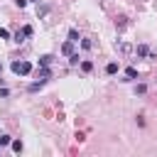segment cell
<instances>
[{
    "mask_svg": "<svg viewBox=\"0 0 157 157\" xmlns=\"http://www.w3.org/2000/svg\"><path fill=\"white\" fill-rule=\"evenodd\" d=\"M10 69H12V74H17V76H27V74L32 71V64H29V61H12Z\"/></svg>",
    "mask_w": 157,
    "mask_h": 157,
    "instance_id": "6da1fadb",
    "label": "cell"
},
{
    "mask_svg": "<svg viewBox=\"0 0 157 157\" xmlns=\"http://www.w3.org/2000/svg\"><path fill=\"white\" fill-rule=\"evenodd\" d=\"M61 54H64V56H71V54H74V42H71V39L61 44Z\"/></svg>",
    "mask_w": 157,
    "mask_h": 157,
    "instance_id": "7a4b0ae2",
    "label": "cell"
},
{
    "mask_svg": "<svg viewBox=\"0 0 157 157\" xmlns=\"http://www.w3.org/2000/svg\"><path fill=\"white\" fill-rule=\"evenodd\" d=\"M115 49H118L120 54H130V44H125V42H120V44H115Z\"/></svg>",
    "mask_w": 157,
    "mask_h": 157,
    "instance_id": "3957f363",
    "label": "cell"
},
{
    "mask_svg": "<svg viewBox=\"0 0 157 157\" xmlns=\"http://www.w3.org/2000/svg\"><path fill=\"white\" fill-rule=\"evenodd\" d=\"M135 54H137V56H147V54H150V49H147L145 44H140V47H135Z\"/></svg>",
    "mask_w": 157,
    "mask_h": 157,
    "instance_id": "277c9868",
    "label": "cell"
},
{
    "mask_svg": "<svg viewBox=\"0 0 157 157\" xmlns=\"http://www.w3.org/2000/svg\"><path fill=\"white\" fill-rule=\"evenodd\" d=\"M105 71H108L110 76H113V74H118V64H115V61H110V64L105 66Z\"/></svg>",
    "mask_w": 157,
    "mask_h": 157,
    "instance_id": "5b68a950",
    "label": "cell"
},
{
    "mask_svg": "<svg viewBox=\"0 0 157 157\" xmlns=\"http://www.w3.org/2000/svg\"><path fill=\"white\" fill-rule=\"evenodd\" d=\"M47 78H49V69H47V66H42V71H39V83H42V81H47Z\"/></svg>",
    "mask_w": 157,
    "mask_h": 157,
    "instance_id": "8992f818",
    "label": "cell"
},
{
    "mask_svg": "<svg viewBox=\"0 0 157 157\" xmlns=\"http://www.w3.org/2000/svg\"><path fill=\"white\" fill-rule=\"evenodd\" d=\"M49 64H52V56H49V54H44V56L39 59V66H49Z\"/></svg>",
    "mask_w": 157,
    "mask_h": 157,
    "instance_id": "52a82bcc",
    "label": "cell"
},
{
    "mask_svg": "<svg viewBox=\"0 0 157 157\" xmlns=\"http://www.w3.org/2000/svg\"><path fill=\"white\" fill-rule=\"evenodd\" d=\"M91 69H93V64H91V61H81V71H86V74H88Z\"/></svg>",
    "mask_w": 157,
    "mask_h": 157,
    "instance_id": "ba28073f",
    "label": "cell"
},
{
    "mask_svg": "<svg viewBox=\"0 0 157 157\" xmlns=\"http://www.w3.org/2000/svg\"><path fill=\"white\" fill-rule=\"evenodd\" d=\"M125 76H128V78H135V76H137V69H132V66L125 69Z\"/></svg>",
    "mask_w": 157,
    "mask_h": 157,
    "instance_id": "9c48e42d",
    "label": "cell"
},
{
    "mask_svg": "<svg viewBox=\"0 0 157 157\" xmlns=\"http://www.w3.org/2000/svg\"><path fill=\"white\" fill-rule=\"evenodd\" d=\"M10 142H12V137H10V135H0V145H2V147H5V145H10Z\"/></svg>",
    "mask_w": 157,
    "mask_h": 157,
    "instance_id": "30bf717a",
    "label": "cell"
},
{
    "mask_svg": "<svg viewBox=\"0 0 157 157\" xmlns=\"http://www.w3.org/2000/svg\"><path fill=\"white\" fill-rule=\"evenodd\" d=\"M12 150H15V152H22V142H20V140H12Z\"/></svg>",
    "mask_w": 157,
    "mask_h": 157,
    "instance_id": "8fae6325",
    "label": "cell"
},
{
    "mask_svg": "<svg viewBox=\"0 0 157 157\" xmlns=\"http://www.w3.org/2000/svg\"><path fill=\"white\" fill-rule=\"evenodd\" d=\"M69 39L76 42V39H78V32H76V29H69Z\"/></svg>",
    "mask_w": 157,
    "mask_h": 157,
    "instance_id": "7c38bea8",
    "label": "cell"
},
{
    "mask_svg": "<svg viewBox=\"0 0 157 157\" xmlns=\"http://www.w3.org/2000/svg\"><path fill=\"white\" fill-rule=\"evenodd\" d=\"M22 32H25V37H32V27H29V25H25V27H22Z\"/></svg>",
    "mask_w": 157,
    "mask_h": 157,
    "instance_id": "4fadbf2b",
    "label": "cell"
},
{
    "mask_svg": "<svg viewBox=\"0 0 157 157\" xmlns=\"http://www.w3.org/2000/svg\"><path fill=\"white\" fill-rule=\"evenodd\" d=\"M69 64H74V66H76V64H78V54H71V56H69Z\"/></svg>",
    "mask_w": 157,
    "mask_h": 157,
    "instance_id": "5bb4252c",
    "label": "cell"
},
{
    "mask_svg": "<svg viewBox=\"0 0 157 157\" xmlns=\"http://www.w3.org/2000/svg\"><path fill=\"white\" fill-rule=\"evenodd\" d=\"M145 91H147V86H145V83H140V86H135V93H145Z\"/></svg>",
    "mask_w": 157,
    "mask_h": 157,
    "instance_id": "9a60e30c",
    "label": "cell"
},
{
    "mask_svg": "<svg viewBox=\"0 0 157 157\" xmlns=\"http://www.w3.org/2000/svg\"><path fill=\"white\" fill-rule=\"evenodd\" d=\"M7 37H10V32H7L5 27H0V39H7Z\"/></svg>",
    "mask_w": 157,
    "mask_h": 157,
    "instance_id": "2e32d148",
    "label": "cell"
},
{
    "mask_svg": "<svg viewBox=\"0 0 157 157\" xmlns=\"http://www.w3.org/2000/svg\"><path fill=\"white\" fill-rule=\"evenodd\" d=\"M27 2H29V0H15V5H17V7H25Z\"/></svg>",
    "mask_w": 157,
    "mask_h": 157,
    "instance_id": "e0dca14e",
    "label": "cell"
},
{
    "mask_svg": "<svg viewBox=\"0 0 157 157\" xmlns=\"http://www.w3.org/2000/svg\"><path fill=\"white\" fill-rule=\"evenodd\" d=\"M29 2H37V0H29Z\"/></svg>",
    "mask_w": 157,
    "mask_h": 157,
    "instance_id": "ac0fdd59",
    "label": "cell"
},
{
    "mask_svg": "<svg viewBox=\"0 0 157 157\" xmlns=\"http://www.w3.org/2000/svg\"><path fill=\"white\" fill-rule=\"evenodd\" d=\"M0 147H2V145H0Z\"/></svg>",
    "mask_w": 157,
    "mask_h": 157,
    "instance_id": "d6986e66",
    "label": "cell"
}]
</instances>
